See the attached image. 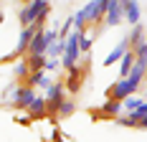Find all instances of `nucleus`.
<instances>
[{"instance_id": "obj_1", "label": "nucleus", "mask_w": 147, "mask_h": 142, "mask_svg": "<svg viewBox=\"0 0 147 142\" xmlns=\"http://www.w3.org/2000/svg\"><path fill=\"white\" fill-rule=\"evenodd\" d=\"M48 13H51V3L48 0H30L26 5H20L18 23H20V28H28L33 23H41L43 26V20L48 18Z\"/></svg>"}, {"instance_id": "obj_2", "label": "nucleus", "mask_w": 147, "mask_h": 142, "mask_svg": "<svg viewBox=\"0 0 147 142\" xmlns=\"http://www.w3.org/2000/svg\"><path fill=\"white\" fill-rule=\"evenodd\" d=\"M36 97H38V91L33 86H28V84H10L5 89V99L10 101L13 109H20V112H26Z\"/></svg>"}, {"instance_id": "obj_3", "label": "nucleus", "mask_w": 147, "mask_h": 142, "mask_svg": "<svg viewBox=\"0 0 147 142\" xmlns=\"http://www.w3.org/2000/svg\"><path fill=\"white\" fill-rule=\"evenodd\" d=\"M79 61H81V51H79V33L71 30V33H69V38H66V48H63V56H61V66L69 71V69H74Z\"/></svg>"}, {"instance_id": "obj_4", "label": "nucleus", "mask_w": 147, "mask_h": 142, "mask_svg": "<svg viewBox=\"0 0 147 142\" xmlns=\"http://www.w3.org/2000/svg\"><path fill=\"white\" fill-rule=\"evenodd\" d=\"M43 97H46L48 114H56V112H59V107L63 104V99H66V86H63V79H61V81H53V84L43 91Z\"/></svg>"}, {"instance_id": "obj_5", "label": "nucleus", "mask_w": 147, "mask_h": 142, "mask_svg": "<svg viewBox=\"0 0 147 142\" xmlns=\"http://www.w3.org/2000/svg\"><path fill=\"white\" fill-rule=\"evenodd\" d=\"M86 15V28H99L104 23V13H107V0H89L86 5L81 8Z\"/></svg>"}, {"instance_id": "obj_6", "label": "nucleus", "mask_w": 147, "mask_h": 142, "mask_svg": "<svg viewBox=\"0 0 147 142\" xmlns=\"http://www.w3.org/2000/svg\"><path fill=\"white\" fill-rule=\"evenodd\" d=\"M140 91V86H134L129 79H117L114 84L107 89V99H114V101H124L127 97H132Z\"/></svg>"}, {"instance_id": "obj_7", "label": "nucleus", "mask_w": 147, "mask_h": 142, "mask_svg": "<svg viewBox=\"0 0 147 142\" xmlns=\"http://www.w3.org/2000/svg\"><path fill=\"white\" fill-rule=\"evenodd\" d=\"M84 79H86V66H81V61H79L74 69L66 71V79H63L66 91H69V94H79V91H81V84H84Z\"/></svg>"}, {"instance_id": "obj_8", "label": "nucleus", "mask_w": 147, "mask_h": 142, "mask_svg": "<svg viewBox=\"0 0 147 142\" xmlns=\"http://www.w3.org/2000/svg\"><path fill=\"white\" fill-rule=\"evenodd\" d=\"M124 3L127 0H107V13H104V26L117 28L124 20Z\"/></svg>"}, {"instance_id": "obj_9", "label": "nucleus", "mask_w": 147, "mask_h": 142, "mask_svg": "<svg viewBox=\"0 0 147 142\" xmlns=\"http://www.w3.org/2000/svg\"><path fill=\"white\" fill-rule=\"evenodd\" d=\"M43 26L41 23H33V26H28V28H20V36H18V43H15L13 53H10V58H20L28 53V46H30V38H33V33L36 30H41Z\"/></svg>"}, {"instance_id": "obj_10", "label": "nucleus", "mask_w": 147, "mask_h": 142, "mask_svg": "<svg viewBox=\"0 0 147 142\" xmlns=\"http://www.w3.org/2000/svg\"><path fill=\"white\" fill-rule=\"evenodd\" d=\"M46 48H48V41H46V28L36 30L33 38H30V46H28V53L26 56H46Z\"/></svg>"}, {"instance_id": "obj_11", "label": "nucleus", "mask_w": 147, "mask_h": 142, "mask_svg": "<svg viewBox=\"0 0 147 142\" xmlns=\"http://www.w3.org/2000/svg\"><path fill=\"white\" fill-rule=\"evenodd\" d=\"M28 112V119L30 122H36V119H46L48 117V107H46V97L43 94H38L36 99L30 101V107L26 109Z\"/></svg>"}, {"instance_id": "obj_12", "label": "nucleus", "mask_w": 147, "mask_h": 142, "mask_svg": "<svg viewBox=\"0 0 147 142\" xmlns=\"http://www.w3.org/2000/svg\"><path fill=\"white\" fill-rule=\"evenodd\" d=\"M119 114H124V109H122V101H114V99H107L99 109H94V117H109V119H117Z\"/></svg>"}, {"instance_id": "obj_13", "label": "nucleus", "mask_w": 147, "mask_h": 142, "mask_svg": "<svg viewBox=\"0 0 147 142\" xmlns=\"http://www.w3.org/2000/svg\"><path fill=\"white\" fill-rule=\"evenodd\" d=\"M127 51H129V41H127V36H124V38H122V41H119L117 46H114V48L107 53V58H104V66H114V64H119V61H122V56H124Z\"/></svg>"}, {"instance_id": "obj_14", "label": "nucleus", "mask_w": 147, "mask_h": 142, "mask_svg": "<svg viewBox=\"0 0 147 142\" xmlns=\"http://www.w3.org/2000/svg\"><path fill=\"white\" fill-rule=\"evenodd\" d=\"M140 18H142L140 3H137V0H127V3H124V20H127L129 26H137Z\"/></svg>"}, {"instance_id": "obj_15", "label": "nucleus", "mask_w": 147, "mask_h": 142, "mask_svg": "<svg viewBox=\"0 0 147 142\" xmlns=\"http://www.w3.org/2000/svg\"><path fill=\"white\" fill-rule=\"evenodd\" d=\"M13 76H15V81L20 84V81H26L30 76V66H28V58L26 56H20V58H15V64H13Z\"/></svg>"}, {"instance_id": "obj_16", "label": "nucleus", "mask_w": 147, "mask_h": 142, "mask_svg": "<svg viewBox=\"0 0 147 142\" xmlns=\"http://www.w3.org/2000/svg\"><path fill=\"white\" fill-rule=\"evenodd\" d=\"M26 81H28V86H33V89H43V91L53 84V81L46 76V71H30V76L26 79Z\"/></svg>"}, {"instance_id": "obj_17", "label": "nucleus", "mask_w": 147, "mask_h": 142, "mask_svg": "<svg viewBox=\"0 0 147 142\" xmlns=\"http://www.w3.org/2000/svg\"><path fill=\"white\" fill-rule=\"evenodd\" d=\"M134 66V53H132V48L122 56V61H119V79H127L129 76V71H132Z\"/></svg>"}, {"instance_id": "obj_18", "label": "nucleus", "mask_w": 147, "mask_h": 142, "mask_svg": "<svg viewBox=\"0 0 147 142\" xmlns=\"http://www.w3.org/2000/svg\"><path fill=\"white\" fill-rule=\"evenodd\" d=\"M127 41H129V48H134V46H140V43L145 41V26H142V23H137V26H132V30L127 33Z\"/></svg>"}, {"instance_id": "obj_19", "label": "nucleus", "mask_w": 147, "mask_h": 142, "mask_svg": "<svg viewBox=\"0 0 147 142\" xmlns=\"http://www.w3.org/2000/svg\"><path fill=\"white\" fill-rule=\"evenodd\" d=\"M63 48H66V41H63V38L48 43V48H46V58H61V56H63Z\"/></svg>"}, {"instance_id": "obj_20", "label": "nucleus", "mask_w": 147, "mask_h": 142, "mask_svg": "<svg viewBox=\"0 0 147 142\" xmlns=\"http://www.w3.org/2000/svg\"><path fill=\"white\" fill-rule=\"evenodd\" d=\"M91 43H94V36H89V30H81L79 33V51H81V56L91 53Z\"/></svg>"}, {"instance_id": "obj_21", "label": "nucleus", "mask_w": 147, "mask_h": 142, "mask_svg": "<svg viewBox=\"0 0 147 142\" xmlns=\"http://www.w3.org/2000/svg\"><path fill=\"white\" fill-rule=\"evenodd\" d=\"M145 101H147V99H142V97L132 94V97H127V99L122 101V109H124V114H129V112H134V109H140Z\"/></svg>"}, {"instance_id": "obj_22", "label": "nucleus", "mask_w": 147, "mask_h": 142, "mask_svg": "<svg viewBox=\"0 0 147 142\" xmlns=\"http://www.w3.org/2000/svg\"><path fill=\"white\" fill-rule=\"evenodd\" d=\"M74 112H76V101L66 97V99H63V104L59 107V112H56V117H59V119H69V117H71Z\"/></svg>"}, {"instance_id": "obj_23", "label": "nucleus", "mask_w": 147, "mask_h": 142, "mask_svg": "<svg viewBox=\"0 0 147 142\" xmlns=\"http://www.w3.org/2000/svg\"><path fill=\"white\" fill-rule=\"evenodd\" d=\"M26 58H28L30 71H43L46 69V56H26Z\"/></svg>"}, {"instance_id": "obj_24", "label": "nucleus", "mask_w": 147, "mask_h": 142, "mask_svg": "<svg viewBox=\"0 0 147 142\" xmlns=\"http://www.w3.org/2000/svg\"><path fill=\"white\" fill-rule=\"evenodd\" d=\"M132 53H134V58H142V61H147V41H142L140 46H134Z\"/></svg>"}, {"instance_id": "obj_25", "label": "nucleus", "mask_w": 147, "mask_h": 142, "mask_svg": "<svg viewBox=\"0 0 147 142\" xmlns=\"http://www.w3.org/2000/svg\"><path fill=\"white\" fill-rule=\"evenodd\" d=\"M61 66V58H46V69L43 71H56Z\"/></svg>"}, {"instance_id": "obj_26", "label": "nucleus", "mask_w": 147, "mask_h": 142, "mask_svg": "<svg viewBox=\"0 0 147 142\" xmlns=\"http://www.w3.org/2000/svg\"><path fill=\"white\" fill-rule=\"evenodd\" d=\"M15 122H18V124H30V119H28V114H26V117H15Z\"/></svg>"}, {"instance_id": "obj_27", "label": "nucleus", "mask_w": 147, "mask_h": 142, "mask_svg": "<svg viewBox=\"0 0 147 142\" xmlns=\"http://www.w3.org/2000/svg\"><path fill=\"white\" fill-rule=\"evenodd\" d=\"M140 129H147V117L142 119V122H140Z\"/></svg>"}, {"instance_id": "obj_28", "label": "nucleus", "mask_w": 147, "mask_h": 142, "mask_svg": "<svg viewBox=\"0 0 147 142\" xmlns=\"http://www.w3.org/2000/svg\"><path fill=\"white\" fill-rule=\"evenodd\" d=\"M0 23H3V10H0Z\"/></svg>"}, {"instance_id": "obj_29", "label": "nucleus", "mask_w": 147, "mask_h": 142, "mask_svg": "<svg viewBox=\"0 0 147 142\" xmlns=\"http://www.w3.org/2000/svg\"><path fill=\"white\" fill-rule=\"evenodd\" d=\"M20 3H23V5H26V3H30V0H20Z\"/></svg>"}, {"instance_id": "obj_30", "label": "nucleus", "mask_w": 147, "mask_h": 142, "mask_svg": "<svg viewBox=\"0 0 147 142\" xmlns=\"http://www.w3.org/2000/svg\"><path fill=\"white\" fill-rule=\"evenodd\" d=\"M145 97H147V91H145Z\"/></svg>"}]
</instances>
